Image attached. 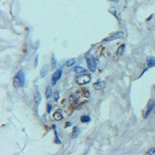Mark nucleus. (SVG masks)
<instances>
[{
	"instance_id": "nucleus-1",
	"label": "nucleus",
	"mask_w": 155,
	"mask_h": 155,
	"mask_svg": "<svg viewBox=\"0 0 155 155\" xmlns=\"http://www.w3.org/2000/svg\"><path fill=\"white\" fill-rule=\"evenodd\" d=\"M25 84V75L23 71H20L13 78V85L16 89H20L23 87Z\"/></svg>"
},
{
	"instance_id": "nucleus-2",
	"label": "nucleus",
	"mask_w": 155,
	"mask_h": 155,
	"mask_svg": "<svg viewBox=\"0 0 155 155\" xmlns=\"http://www.w3.org/2000/svg\"><path fill=\"white\" fill-rule=\"evenodd\" d=\"M91 82V77L90 75H87V74H81L79 75H78L76 78H75V82L81 85H85V84H88Z\"/></svg>"
},
{
	"instance_id": "nucleus-3",
	"label": "nucleus",
	"mask_w": 155,
	"mask_h": 155,
	"mask_svg": "<svg viewBox=\"0 0 155 155\" xmlns=\"http://www.w3.org/2000/svg\"><path fill=\"white\" fill-rule=\"evenodd\" d=\"M155 107V102L154 100H150L149 102L147 103V105L146 106V107L144 108V111H143V116L144 118H147L149 114L151 113V111L153 110V109Z\"/></svg>"
},
{
	"instance_id": "nucleus-4",
	"label": "nucleus",
	"mask_w": 155,
	"mask_h": 155,
	"mask_svg": "<svg viewBox=\"0 0 155 155\" xmlns=\"http://www.w3.org/2000/svg\"><path fill=\"white\" fill-rule=\"evenodd\" d=\"M86 62L88 64L89 70L92 72H95L96 70V67H97V64H96L95 58L92 56H89L86 58Z\"/></svg>"
},
{
	"instance_id": "nucleus-5",
	"label": "nucleus",
	"mask_w": 155,
	"mask_h": 155,
	"mask_svg": "<svg viewBox=\"0 0 155 155\" xmlns=\"http://www.w3.org/2000/svg\"><path fill=\"white\" fill-rule=\"evenodd\" d=\"M124 36V32L123 31H119V32H116L115 33H113L112 35L109 36L108 37H106V39H104V41H113L114 40H116V39H119V38H121Z\"/></svg>"
},
{
	"instance_id": "nucleus-6",
	"label": "nucleus",
	"mask_w": 155,
	"mask_h": 155,
	"mask_svg": "<svg viewBox=\"0 0 155 155\" xmlns=\"http://www.w3.org/2000/svg\"><path fill=\"white\" fill-rule=\"evenodd\" d=\"M62 75V69H58L56 71V72L54 73V75H52V79H51V83L53 85H54L61 78Z\"/></svg>"
},
{
	"instance_id": "nucleus-7",
	"label": "nucleus",
	"mask_w": 155,
	"mask_h": 155,
	"mask_svg": "<svg viewBox=\"0 0 155 155\" xmlns=\"http://www.w3.org/2000/svg\"><path fill=\"white\" fill-rule=\"evenodd\" d=\"M106 86V83L102 81V80H98L96 82H95L93 84V88L95 90H101V89H104Z\"/></svg>"
},
{
	"instance_id": "nucleus-8",
	"label": "nucleus",
	"mask_w": 155,
	"mask_h": 155,
	"mask_svg": "<svg viewBox=\"0 0 155 155\" xmlns=\"http://www.w3.org/2000/svg\"><path fill=\"white\" fill-rule=\"evenodd\" d=\"M147 64L148 67H155V58L154 57H147Z\"/></svg>"
},
{
	"instance_id": "nucleus-9",
	"label": "nucleus",
	"mask_w": 155,
	"mask_h": 155,
	"mask_svg": "<svg viewBox=\"0 0 155 155\" xmlns=\"http://www.w3.org/2000/svg\"><path fill=\"white\" fill-rule=\"evenodd\" d=\"M40 100H41V95L39 91H36V95H35V97H34V102H35V105L36 106H38L40 102Z\"/></svg>"
},
{
	"instance_id": "nucleus-10",
	"label": "nucleus",
	"mask_w": 155,
	"mask_h": 155,
	"mask_svg": "<svg viewBox=\"0 0 155 155\" xmlns=\"http://www.w3.org/2000/svg\"><path fill=\"white\" fill-rule=\"evenodd\" d=\"M74 71L76 72V73L83 74V73H86L87 72V69H85V68H84L82 67H80V66H77V67H75Z\"/></svg>"
},
{
	"instance_id": "nucleus-11",
	"label": "nucleus",
	"mask_w": 155,
	"mask_h": 155,
	"mask_svg": "<svg viewBox=\"0 0 155 155\" xmlns=\"http://www.w3.org/2000/svg\"><path fill=\"white\" fill-rule=\"evenodd\" d=\"M48 69H49L48 65H45V66L41 69V71H40V77H41V78H44V77L47 75V72H48Z\"/></svg>"
},
{
	"instance_id": "nucleus-12",
	"label": "nucleus",
	"mask_w": 155,
	"mask_h": 155,
	"mask_svg": "<svg viewBox=\"0 0 155 155\" xmlns=\"http://www.w3.org/2000/svg\"><path fill=\"white\" fill-rule=\"evenodd\" d=\"M80 134V129L78 126H75L72 130V137L76 138Z\"/></svg>"
},
{
	"instance_id": "nucleus-13",
	"label": "nucleus",
	"mask_w": 155,
	"mask_h": 155,
	"mask_svg": "<svg viewBox=\"0 0 155 155\" xmlns=\"http://www.w3.org/2000/svg\"><path fill=\"white\" fill-rule=\"evenodd\" d=\"M52 95H53V92H52L51 89L49 86L46 87V91H45V95H46V98H51Z\"/></svg>"
},
{
	"instance_id": "nucleus-14",
	"label": "nucleus",
	"mask_w": 155,
	"mask_h": 155,
	"mask_svg": "<svg viewBox=\"0 0 155 155\" xmlns=\"http://www.w3.org/2000/svg\"><path fill=\"white\" fill-rule=\"evenodd\" d=\"M125 44H122L120 47H118V50H117V55H119V56H121V55H123L124 53V51H125Z\"/></svg>"
},
{
	"instance_id": "nucleus-15",
	"label": "nucleus",
	"mask_w": 155,
	"mask_h": 155,
	"mask_svg": "<svg viewBox=\"0 0 155 155\" xmlns=\"http://www.w3.org/2000/svg\"><path fill=\"white\" fill-rule=\"evenodd\" d=\"M54 119L55 120L59 121V120H61L63 119V116H62V114L60 112H55L54 113Z\"/></svg>"
},
{
	"instance_id": "nucleus-16",
	"label": "nucleus",
	"mask_w": 155,
	"mask_h": 155,
	"mask_svg": "<svg viewBox=\"0 0 155 155\" xmlns=\"http://www.w3.org/2000/svg\"><path fill=\"white\" fill-rule=\"evenodd\" d=\"M90 120H91L90 116H87V115H83V116H81V121H82V123H88V122H89Z\"/></svg>"
},
{
	"instance_id": "nucleus-17",
	"label": "nucleus",
	"mask_w": 155,
	"mask_h": 155,
	"mask_svg": "<svg viewBox=\"0 0 155 155\" xmlns=\"http://www.w3.org/2000/svg\"><path fill=\"white\" fill-rule=\"evenodd\" d=\"M76 62V59L75 58H71V59H69L66 62V66L67 67H71L72 65H74Z\"/></svg>"
},
{
	"instance_id": "nucleus-18",
	"label": "nucleus",
	"mask_w": 155,
	"mask_h": 155,
	"mask_svg": "<svg viewBox=\"0 0 155 155\" xmlns=\"http://www.w3.org/2000/svg\"><path fill=\"white\" fill-rule=\"evenodd\" d=\"M57 66V61L54 58V55L53 54L52 56V60H51V68L52 69H54Z\"/></svg>"
},
{
	"instance_id": "nucleus-19",
	"label": "nucleus",
	"mask_w": 155,
	"mask_h": 155,
	"mask_svg": "<svg viewBox=\"0 0 155 155\" xmlns=\"http://www.w3.org/2000/svg\"><path fill=\"white\" fill-rule=\"evenodd\" d=\"M146 154H147L154 155L155 154V148H151V149H149Z\"/></svg>"
},
{
	"instance_id": "nucleus-20",
	"label": "nucleus",
	"mask_w": 155,
	"mask_h": 155,
	"mask_svg": "<svg viewBox=\"0 0 155 155\" xmlns=\"http://www.w3.org/2000/svg\"><path fill=\"white\" fill-rule=\"evenodd\" d=\"M51 108H52V106H51V105H48V109H47L48 113H51Z\"/></svg>"
},
{
	"instance_id": "nucleus-21",
	"label": "nucleus",
	"mask_w": 155,
	"mask_h": 155,
	"mask_svg": "<svg viewBox=\"0 0 155 155\" xmlns=\"http://www.w3.org/2000/svg\"><path fill=\"white\" fill-rule=\"evenodd\" d=\"M58 95H59V93L58 92L57 93V98H55V100H56V101H58V98H59V96H58ZM55 97H56V96H55Z\"/></svg>"
},
{
	"instance_id": "nucleus-22",
	"label": "nucleus",
	"mask_w": 155,
	"mask_h": 155,
	"mask_svg": "<svg viewBox=\"0 0 155 155\" xmlns=\"http://www.w3.org/2000/svg\"><path fill=\"white\" fill-rule=\"evenodd\" d=\"M111 1H113V2H118L119 0H111Z\"/></svg>"
}]
</instances>
